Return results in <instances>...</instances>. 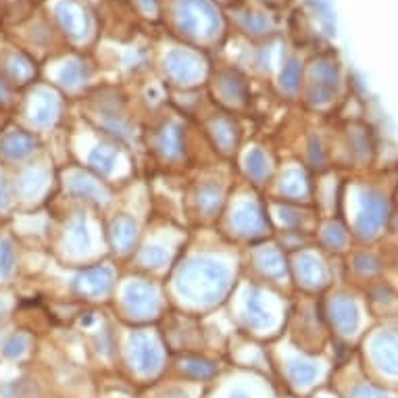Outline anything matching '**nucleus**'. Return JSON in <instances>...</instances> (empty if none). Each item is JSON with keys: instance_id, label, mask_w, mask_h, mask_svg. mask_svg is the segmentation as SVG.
<instances>
[{"instance_id": "f257e3e1", "label": "nucleus", "mask_w": 398, "mask_h": 398, "mask_svg": "<svg viewBox=\"0 0 398 398\" xmlns=\"http://www.w3.org/2000/svg\"><path fill=\"white\" fill-rule=\"evenodd\" d=\"M230 288V269L206 257L190 259L177 274L175 290L190 303L213 305L217 303Z\"/></svg>"}, {"instance_id": "f03ea898", "label": "nucleus", "mask_w": 398, "mask_h": 398, "mask_svg": "<svg viewBox=\"0 0 398 398\" xmlns=\"http://www.w3.org/2000/svg\"><path fill=\"white\" fill-rule=\"evenodd\" d=\"M390 221V202L388 199L371 188L358 192V209L355 215V232L358 238L377 236Z\"/></svg>"}, {"instance_id": "7ed1b4c3", "label": "nucleus", "mask_w": 398, "mask_h": 398, "mask_svg": "<svg viewBox=\"0 0 398 398\" xmlns=\"http://www.w3.org/2000/svg\"><path fill=\"white\" fill-rule=\"evenodd\" d=\"M177 21L188 34H213L219 19L206 0H182L177 6Z\"/></svg>"}, {"instance_id": "20e7f679", "label": "nucleus", "mask_w": 398, "mask_h": 398, "mask_svg": "<svg viewBox=\"0 0 398 398\" xmlns=\"http://www.w3.org/2000/svg\"><path fill=\"white\" fill-rule=\"evenodd\" d=\"M340 67L334 61H319L313 67V80L309 86V98L315 105H329L340 90Z\"/></svg>"}, {"instance_id": "39448f33", "label": "nucleus", "mask_w": 398, "mask_h": 398, "mask_svg": "<svg viewBox=\"0 0 398 398\" xmlns=\"http://www.w3.org/2000/svg\"><path fill=\"white\" fill-rule=\"evenodd\" d=\"M327 315L334 329L342 336H353L361 327V307L351 294H338L327 305Z\"/></svg>"}, {"instance_id": "423d86ee", "label": "nucleus", "mask_w": 398, "mask_h": 398, "mask_svg": "<svg viewBox=\"0 0 398 398\" xmlns=\"http://www.w3.org/2000/svg\"><path fill=\"white\" fill-rule=\"evenodd\" d=\"M123 305H125L127 313H131L136 317L155 313L159 307V296H157L155 286H151L146 281H129L123 288Z\"/></svg>"}, {"instance_id": "0eeeda50", "label": "nucleus", "mask_w": 398, "mask_h": 398, "mask_svg": "<svg viewBox=\"0 0 398 398\" xmlns=\"http://www.w3.org/2000/svg\"><path fill=\"white\" fill-rule=\"evenodd\" d=\"M371 357L375 365L390 373L398 375V329H382L371 338Z\"/></svg>"}, {"instance_id": "6e6552de", "label": "nucleus", "mask_w": 398, "mask_h": 398, "mask_svg": "<svg viewBox=\"0 0 398 398\" xmlns=\"http://www.w3.org/2000/svg\"><path fill=\"white\" fill-rule=\"evenodd\" d=\"M131 346V361L138 371L142 373H153L160 365V351L157 342L148 334H134L129 340Z\"/></svg>"}, {"instance_id": "1a4fd4ad", "label": "nucleus", "mask_w": 398, "mask_h": 398, "mask_svg": "<svg viewBox=\"0 0 398 398\" xmlns=\"http://www.w3.org/2000/svg\"><path fill=\"white\" fill-rule=\"evenodd\" d=\"M167 69L169 74L182 83H192L194 80H199V76L202 74V65L200 61L184 50H173L167 57Z\"/></svg>"}, {"instance_id": "9d476101", "label": "nucleus", "mask_w": 398, "mask_h": 398, "mask_svg": "<svg viewBox=\"0 0 398 398\" xmlns=\"http://www.w3.org/2000/svg\"><path fill=\"white\" fill-rule=\"evenodd\" d=\"M113 283V274L109 267H90L86 271H81L76 278V288L81 294L88 296H103L109 292Z\"/></svg>"}, {"instance_id": "9b49d317", "label": "nucleus", "mask_w": 398, "mask_h": 398, "mask_svg": "<svg viewBox=\"0 0 398 398\" xmlns=\"http://www.w3.org/2000/svg\"><path fill=\"white\" fill-rule=\"evenodd\" d=\"M296 274L305 286H313V288H321L327 281V269L317 259L315 254L303 252L296 257Z\"/></svg>"}, {"instance_id": "f8f14e48", "label": "nucleus", "mask_w": 398, "mask_h": 398, "mask_svg": "<svg viewBox=\"0 0 398 398\" xmlns=\"http://www.w3.org/2000/svg\"><path fill=\"white\" fill-rule=\"evenodd\" d=\"M234 228L244 234H259L265 228V219L261 209L254 202H240L232 217Z\"/></svg>"}, {"instance_id": "ddd939ff", "label": "nucleus", "mask_w": 398, "mask_h": 398, "mask_svg": "<svg viewBox=\"0 0 398 398\" xmlns=\"http://www.w3.org/2000/svg\"><path fill=\"white\" fill-rule=\"evenodd\" d=\"M36 148V140L34 136L21 131V129H13L8 134H4V138L0 140V151L2 155H6L8 159H23L28 157L32 151Z\"/></svg>"}, {"instance_id": "4468645a", "label": "nucleus", "mask_w": 398, "mask_h": 398, "mask_svg": "<svg viewBox=\"0 0 398 398\" xmlns=\"http://www.w3.org/2000/svg\"><path fill=\"white\" fill-rule=\"evenodd\" d=\"M246 319L257 329H265L274 325V315L265 309V303L259 290H250L246 296Z\"/></svg>"}, {"instance_id": "2eb2a0df", "label": "nucleus", "mask_w": 398, "mask_h": 398, "mask_svg": "<svg viewBox=\"0 0 398 398\" xmlns=\"http://www.w3.org/2000/svg\"><path fill=\"white\" fill-rule=\"evenodd\" d=\"M57 15H59V19L63 23V28L71 36L80 38V36L86 34V17H83V13H81V8L78 4H74V2H59L57 4Z\"/></svg>"}, {"instance_id": "dca6fc26", "label": "nucleus", "mask_w": 398, "mask_h": 398, "mask_svg": "<svg viewBox=\"0 0 398 398\" xmlns=\"http://www.w3.org/2000/svg\"><path fill=\"white\" fill-rule=\"evenodd\" d=\"M59 113V103L54 96L46 94V92H38L36 98L32 100V109H30V119L36 125H48L52 123Z\"/></svg>"}, {"instance_id": "f3484780", "label": "nucleus", "mask_w": 398, "mask_h": 398, "mask_svg": "<svg viewBox=\"0 0 398 398\" xmlns=\"http://www.w3.org/2000/svg\"><path fill=\"white\" fill-rule=\"evenodd\" d=\"M46 184H48V171H44V169H28L17 180V190H19L21 197L32 199V197L40 194L42 190L46 188Z\"/></svg>"}, {"instance_id": "a211bd4d", "label": "nucleus", "mask_w": 398, "mask_h": 398, "mask_svg": "<svg viewBox=\"0 0 398 398\" xmlns=\"http://www.w3.org/2000/svg\"><path fill=\"white\" fill-rule=\"evenodd\" d=\"M67 186H69V192L76 194V197H83V199L94 200L105 199V190H103L90 175H86V173H81V171H74V173H71Z\"/></svg>"}, {"instance_id": "6ab92c4d", "label": "nucleus", "mask_w": 398, "mask_h": 398, "mask_svg": "<svg viewBox=\"0 0 398 398\" xmlns=\"http://www.w3.org/2000/svg\"><path fill=\"white\" fill-rule=\"evenodd\" d=\"M138 236V228H136V221L131 217H117L111 226V240L115 244V248L119 250H127Z\"/></svg>"}, {"instance_id": "aec40b11", "label": "nucleus", "mask_w": 398, "mask_h": 398, "mask_svg": "<svg viewBox=\"0 0 398 398\" xmlns=\"http://www.w3.org/2000/svg\"><path fill=\"white\" fill-rule=\"evenodd\" d=\"M67 244L74 252H86L92 246V236L88 230V221L86 217H76L69 223V232H67Z\"/></svg>"}, {"instance_id": "412c9836", "label": "nucleus", "mask_w": 398, "mask_h": 398, "mask_svg": "<svg viewBox=\"0 0 398 398\" xmlns=\"http://www.w3.org/2000/svg\"><path fill=\"white\" fill-rule=\"evenodd\" d=\"M353 271L361 278H375L382 271V259L371 250H361L353 257Z\"/></svg>"}, {"instance_id": "4be33fe9", "label": "nucleus", "mask_w": 398, "mask_h": 398, "mask_svg": "<svg viewBox=\"0 0 398 398\" xmlns=\"http://www.w3.org/2000/svg\"><path fill=\"white\" fill-rule=\"evenodd\" d=\"M288 375L294 384L298 386H307L311 384L315 377L319 375V367L311 361H290V367H288Z\"/></svg>"}, {"instance_id": "5701e85b", "label": "nucleus", "mask_w": 398, "mask_h": 398, "mask_svg": "<svg viewBox=\"0 0 398 398\" xmlns=\"http://www.w3.org/2000/svg\"><path fill=\"white\" fill-rule=\"evenodd\" d=\"M279 190L292 199L303 197L307 192V180L298 169H288V171H283V175L279 180Z\"/></svg>"}, {"instance_id": "b1692460", "label": "nucleus", "mask_w": 398, "mask_h": 398, "mask_svg": "<svg viewBox=\"0 0 398 398\" xmlns=\"http://www.w3.org/2000/svg\"><path fill=\"white\" fill-rule=\"evenodd\" d=\"M323 244L327 248H334V250H344L349 246V232L342 223L338 221H329L325 228H323Z\"/></svg>"}, {"instance_id": "393cba45", "label": "nucleus", "mask_w": 398, "mask_h": 398, "mask_svg": "<svg viewBox=\"0 0 398 398\" xmlns=\"http://www.w3.org/2000/svg\"><path fill=\"white\" fill-rule=\"evenodd\" d=\"M160 151L169 157H175L182 148V131L175 123H169L159 136Z\"/></svg>"}, {"instance_id": "a878e982", "label": "nucleus", "mask_w": 398, "mask_h": 398, "mask_svg": "<svg viewBox=\"0 0 398 398\" xmlns=\"http://www.w3.org/2000/svg\"><path fill=\"white\" fill-rule=\"evenodd\" d=\"M257 263L261 265V269H263L265 274H269V276H274V278L283 276V271H286L283 261H281V254H279L278 250H274V248L261 250V252L257 254Z\"/></svg>"}, {"instance_id": "bb28decb", "label": "nucleus", "mask_w": 398, "mask_h": 398, "mask_svg": "<svg viewBox=\"0 0 398 398\" xmlns=\"http://www.w3.org/2000/svg\"><path fill=\"white\" fill-rule=\"evenodd\" d=\"M115 163H117V153L109 146H96L90 153V165H94L100 173H107V175L113 173Z\"/></svg>"}, {"instance_id": "cd10ccee", "label": "nucleus", "mask_w": 398, "mask_h": 398, "mask_svg": "<svg viewBox=\"0 0 398 398\" xmlns=\"http://www.w3.org/2000/svg\"><path fill=\"white\" fill-rule=\"evenodd\" d=\"M221 202V188L217 184H204L199 190V206L204 213H213Z\"/></svg>"}, {"instance_id": "c85d7f7f", "label": "nucleus", "mask_w": 398, "mask_h": 398, "mask_svg": "<svg viewBox=\"0 0 398 398\" xmlns=\"http://www.w3.org/2000/svg\"><path fill=\"white\" fill-rule=\"evenodd\" d=\"M267 169H269V165H267V157L263 155V151L252 148V151L246 155V171L250 173V177L263 180V177L267 175Z\"/></svg>"}, {"instance_id": "c756f323", "label": "nucleus", "mask_w": 398, "mask_h": 398, "mask_svg": "<svg viewBox=\"0 0 398 398\" xmlns=\"http://www.w3.org/2000/svg\"><path fill=\"white\" fill-rule=\"evenodd\" d=\"M182 367L194 377H211V375H215V365L211 361H206V358L186 357L182 361Z\"/></svg>"}, {"instance_id": "7c9ffc66", "label": "nucleus", "mask_w": 398, "mask_h": 398, "mask_svg": "<svg viewBox=\"0 0 398 398\" xmlns=\"http://www.w3.org/2000/svg\"><path fill=\"white\" fill-rule=\"evenodd\" d=\"M349 144H351L353 155L358 159H365L371 153V140H369V134L365 129H353L349 134Z\"/></svg>"}, {"instance_id": "2f4dec72", "label": "nucleus", "mask_w": 398, "mask_h": 398, "mask_svg": "<svg viewBox=\"0 0 398 398\" xmlns=\"http://www.w3.org/2000/svg\"><path fill=\"white\" fill-rule=\"evenodd\" d=\"M213 129H215L217 142L223 148H230L232 144H236V127H234V123L230 119H217L215 125H213Z\"/></svg>"}, {"instance_id": "473e14b6", "label": "nucleus", "mask_w": 398, "mask_h": 398, "mask_svg": "<svg viewBox=\"0 0 398 398\" xmlns=\"http://www.w3.org/2000/svg\"><path fill=\"white\" fill-rule=\"evenodd\" d=\"M279 80H281L283 90L294 92L298 88V83H300V65H298V61H288L283 65V69H281Z\"/></svg>"}, {"instance_id": "72a5a7b5", "label": "nucleus", "mask_w": 398, "mask_h": 398, "mask_svg": "<svg viewBox=\"0 0 398 398\" xmlns=\"http://www.w3.org/2000/svg\"><path fill=\"white\" fill-rule=\"evenodd\" d=\"M28 344H30L28 336H23V334H15V336H11V338L2 344V355L6 358L21 357V355L28 351Z\"/></svg>"}, {"instance_id": "f704fd0d", "label": "nucleus", "mask_w": 398, "mask_h": 398, "mask_svg": "<svg viewBox=\"0 0 398 398\" xmlns=\"http://www.w3.org/2000/svg\"><path fill=\"white\" fill-rule=\"evenodd\" d=\"M167 257H169L167 248H163V246H159V244L146 246V248L142 250V254H140L142 263H144V265H148V267H160V265L167 261Z\"/></svg>"}, {"instance_id": "c9c22d12", "label": "nucleus", "mask_w": 398, "mask_h": 398, "mask_svg": "<svg viewBox=\"0 0 398 398\" xmlns=\"http://www.w3.org/2000/svg\"><path fill=\"white\" fill-rule=\"evenodd\" d=\"M15 267V250L8 240L0 242V278H8Z\"/></svg>"}, {"instance_id": "e433bc0d", "label": "nucleus", "mask_w": 398, "mask_h": 398, "mask_svg": "<svg viewBox=\"0 0 398 398\" xmlns=\"http://www.w3.org/2000/svg\"><path fill=\"white\" fill-rule=\"evenodd\" d=\"M8 71H11L13 78H17L19 81L28 80L32 76V65L28 61H21V59L13 57V61L8 63Z\"/></svg>"}, {"instance_id": "4c0bfd02", "label": "nucleus", "mask_w": 398, "mask_h": 398, "mask_svg": "<svg viewBox=\"0 0 398 398\" xmlns=\"http://www.w3.org/2000/svg\"><path fill=\"white\" fill-rule=\"evenodd\" d=\"M351 398H388L384 390L371 386V384H358L351 390Z\"/></svg>"}, {"instance_id": "58836bf2", "label": "nucleus", "mask_w": 398, "mask_h": 398, "mask_svg": "<svg viewBox=\"0 0 398 398\" xmlns=\"http://www.w3.org/2000/svg\"><path fill=\"white\" fill-rule=\"evenodd\" d=\"M81 76H83V71H81V67L78 63H69V65H65L63 67V71H61V81L65 83V86H76V83H80Z\"/></svg>"}, {"instance_id": "ea45409f", "label": "nucleus", "mask_w": 398, "mask_h": 398, "mask_svg": "<svg viewBox=\"0 0 398 398\" xmlns=\"http://www.w3.org/2000/svg\"><path fill=\"white\" fill-rule=\"evenodd\" d=\"M309 157H311V163L315 165V167H323L325 165V151H323V144H321V140H319L317 136H313L311 138V142H309Z\"/></svg>"}, {"instance_id": "a19ab883", "label": "nucleus", "mask_w": 398, "mask_h": 398, "mask_svg": "<svg viewBox=\"0 0 398 398\" xmlns=\"http://www.w3.org/2000/svg\"><path fill=\"white\" fill-rule=\"evenodd\" d=\"M279 217H281V221L283 223H288V226H300L303 223V215H300V211H296V209H292V206H281L279 209Z\"/></svg>"}, {"instance_id": "79ce46f5", "label": "nucleus", "mask_w": 398, "mask_h": 398, "mask_svg": "<svg viewBox=\"0 0 398 398\" xmlns=\"http://www.w3.org/2000/svg\"><path fill=\"white\" fill-rule=\"evenodd\" d=\"M11 204V188L4 177H0V209H6Z\"/></svg>"}, {"instance_id": "37998d69", "label": "nucleus", "mask_w": 398, "mask_h": 398, "mask_svg": "<svg viewBox=\"0 0 398 398\" xmlns=\"http://www.w3.org/2000/svg\"><path fill=\"white\" fill-rule=\"evenodd\" d=\"M160 398H190L184 390H180V388H171V390H167V392H163Z\"/></svg>"}, {"instance_id": "c03bdc74", "label": "nucleus", "mask_w": 398, "mask_h": 398, "mask_svg": "<svg viewBox=\"0 0 398 398\" xmlns=\"http://www.w3.org/2000/svg\"><path fill=\"white\" fill-rule=\"evenodd\" d=\"M390 221H392V230H394V234L398 236V211L394 215H390Z\"/></svg>"}, {"instance_id": "a18cd8bd", "label": "nucleus", "mask_w": 398, "mask_h": 398, "mask_svg": "<svg viewBox=\"0 0 398 398\" xmlns=\"http://www.w3.org/2000/svg\"><path fill=\"white\" fill-rule=\"evenodd\" d=\"M0 98H6V88H4L2 81H0Z\"/></svg>"}, {"instance_id": "49530a36", "label": "nucleus", "mask_w": 398, "mask_h": 398, "mask_svg": "<svg viewBox=\"0 0 398 398\" xmlns=\"http://www.w3.org/2000/svg\"><path fill=\"white\" fill-rule=\"evenodd\" d=\"M230 398H248L246 394H242V392H236V394H232Z\"/></svg>"}]
</instances>
